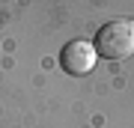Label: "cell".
<instances>
[{"label": "cell", "instance_id": "6da1fadb", "mask_svg": "<svg viewBox=\"0 0 134 128\" xmlns=\"http://www.w3.org/2000/svg\"><path fill=\"white\" fill-rule=\"evenodd\" d=\"M96 54L104 60H125L134 54V21L116 18L96 33Z\"/></svg>", "mask_w": 134, "mask_h": 128}, {"label": "cell", "instance_id": "7a4b0ae2", "mask_svg": "<svg viewBox=\"0 0 134 128\" xmlns=\"http://www.w3.org/2000/svg\"><path fill=\"white\" fill-rule=\"evenodd\" d=\"M96 45L92 42H83V39H77V42H69L63 48L60 54V66L69 71V75H90L92 66H96Z\"/></svg>", "mask_w": 134, "mask_h": 128}]
</instances>
